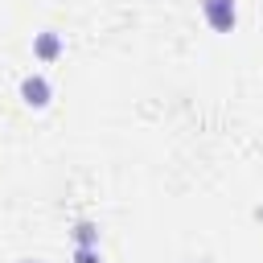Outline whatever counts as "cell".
I'll list each match as a JSON object with an SVG mask.
<instances>
[{"instance_id":"cell-1","label":"cell","mask_w":263,"mask_h":263,"mask_svg":"<svg viewBox=\"0 0 263 263\" xmlns=\"http://www.w3.org/2000/svg\"><path fill=\"white\" fill-rule=\"evenodd\" d=\"M205 12H210V21H214L218 29H230V21H234V12L222 8V0H205Z\"/></svg>"}]
</instances>
